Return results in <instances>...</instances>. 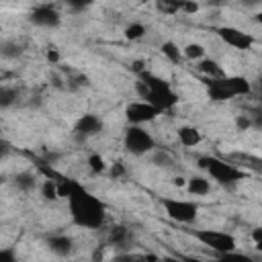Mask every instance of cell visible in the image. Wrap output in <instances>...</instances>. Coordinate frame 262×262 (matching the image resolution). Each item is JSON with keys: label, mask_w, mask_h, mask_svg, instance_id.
Wrapping results in <instances>:
<instances>
[{"label": "cell", "mask_w": 262, "mask_h": 262, "mask_svg": "<svg viewBox=\"0 0 262 262\" xmlns=\"http://www.w3.org/2000/svg\"><path fill=\"white\" fill-rule=\"evenodd\" d=\"M57 184H59V194L66 196V201H68L70 217L78 227L100 229L104 225L106 205L96 194H92L82 184H78L76 180H70V178H59Z\"/></svg>", "instance_id": "6da1fadb"}, {"label": "cell", "mask_w": 262, "mask_h": 262, "mask_svg": "<svg viewBox=\"0 0 262 262\" xmlns=\"http://www.w3.org/2000/svg\"><path fill=\"white\" fill-rule=\"evenodd\" d=\"M135 90H137L139 98L151 102V104L158 106L162 113L174 108V106L178 104V100H180L178 94L172 90V86H170L164 78H160V76H156V74H151V72H147V70L141 72V74H137Z\"/></svg>", "instance_id": "7a4b0ae2"}, {"label": "cell", "mask_w": 262, "mask_h": 262, "mask_svg": "<svg viewBox=\"0 0 262 262\" xmlns=\"http://www.w3.org/2000/svg\"><path fill=\"white\" fill-rule=\"evenodd\" d=\"M207 86V96L213 102H225L237 96H246L252 94V84L248 78L244 76H221V78H207L205 80Z\"/></svg>", "instance_id": "3957f363"}, {"label": "cell", "mask_w": 262, "mask_h": 262, "mask_svg": "<svg viewBox=\"0 0 262 262\" xmlns=\"http://www.w3.org/2000/svg\"><path fill=\"white\" fill-rule=\"evenodd\" d=\"M199 166L221 186H233L239 180H244L246 174H248L244 168H239L231 160H223V158H217V156H201Z\"/></svg>", "instance_id": "277c9868"}, {"label": "cell", "mask_w": 262, "mask_h": 262, "mask_svg": "<svg viewBox=\"0 0 262 262\" xmlns=\"http://www.w3.org/2000/svg\"><path fill=\"white\" fill-rule=\"evenodd\" d=\"M123 147L131 156H145L156 149V139L147 129H143V125H127L123 133Z\"/></svg>", "instance_id": "5b68a950"}, {"label": "cell", "mask_w": 262, "mask_h": 262, "mask_svg": "<svg viewBox=\"0 0 262 262\" xmlns=\"http://www.w3.org/2000/svg\"><path fill=\"white\" fill-rule=\"evenodd\" d=\"M192 235L196 237V242H201L205 248L213 250L217 256H227L229 252L235 250V237L227 231H219V229H196L192 231Z\"/></svg>", "instance_id": "8992f818"}, {"label": "cell", "mask_w": 262, "mask_h": 262, "mask_svg": "<svg viewBox=\"0 0 262 262\" xmlns=\"http://www.w3.org/2000/svg\"><path fill=\"white\" fill-rule=\"evenodd\" d=\"M162 207L166 211V215L176 221V223H182V225H190L196 221V215H199V205L194 201H188V199H162Z\"/></svg>", "instance_id": "52a82bcc"}, {"label": "cell", "mask_w": 262, "mask_h": 262, "mask_svg": "<svg viewBox=\"0 0 262 262\" xmlns=\"http://www.w3.org/2000/svg\"><path fill=\"white\" fill-rule=\"evenodd\" d=\"M162 111L158 106H154L151 102L147 100H131L127 106H125V119L129 125H145V123H151L154 119H158Z\"/></svg>", "instance_id": "ba28073f"}, {"label": "cell", "mask_w": 262, "mask_h": 262, "mask_svg": "<svg viewBox=\"0 0 262 262\" xmlns=\"http://www.w3.org/2000/svg\"><path fill=\"white\" fill-rule=\"evenodd\" d=\"M29 20H31L35 27L55 29V27L61 23V14H59V10L55 8V4L43 2V4H37V6L29 12Z\"/></svg>", "instance_id": "9c48e42d"}, {"label": "cell", "mask_w": 262, "mask_h": 262, "mask_svg": "<svg viewBox=\"0 0 262 262\" xmlns=\"http://www.w3.org/2000/svg\"><path fill=\"white\" fill-rule=\"evenodd\" d=\"M215 33L225 45H229L233 49H250L254 45V37L237 27H219Z\"/></svg>", "instance_id": "30bf717a"}, {"label": "cell", "mask_w": 262, "mask_h": 262, "mask_svg": "<svg viewBox=\"0 0 262 262\" xmlns=\"http://www.w3.org/2000/svg\"><path fill=\"white\" fill-rule=\"evenodd\" d=\"M156 10L160 14L172 16V14H192L199 10V2L194 0H154Z\"/></svg>", "instance_id": "8fae6325"}, {"label": "cell", "mask_w": 262, "mask_h": 262, "mask_svg": "<svg viewBox=\"0 0 262 262\" xmlns=\"http://www.w3.org/2000/svg\"><path fill=\"white\" fill-rule=\"evenodd\" d=\"M102 131V119L92 115V113H86L82 115L78 121H76V127H74V133L80 137V139H88L96 133Z\"/></svg>", "instance_id": "7c38bea8"}, {"label": "cell", "mask_w": 262, "mask_h": 262, "mask_svg": "<svg viewBox=\"0 0 262 262\" xmlns=\"http://www.w3.org/2000/svg\"><path fill=\"white\" fill-rule=\"evenodd\" d=\"M229 160L233 164H237L239 168H244L246 172H254L262 176V156H254L248 151H233L229 154Z\"/></svg>", "instance_id": "4fadbf2b"}, {"label": "cell", "mask_w": 262, "mask_h": 262, "mask_svg": "<svg viewBox=\"0 0 262 262\" xmlns=\"http://www.w3.org/2000/svg\"><path fill=\"white\" fill-rule=\"evenodd\" d=\"M47 248L55 254V256H70L72 254V250H74V242H72V237L70 235H66V233H57V235H51L49 239H47Z\"/></svg>", "instance_id": "5bb4252c"}, {"label": "cell", "mask_w": 262, "mask_h": 262, "mask_svg": "<svg viewBox=\"0 0 262 262\" xmlns=\"http://www.w3.org/2000/svg\"><path fill=\"white\" fill-rule=\"evenodd\" d=\"M178 141L184 145V147H194L203 141V133L201 129L192 127V125H182L178 129Z\"/></svg>", "instance_id": "9a60e30c"}, {"label": "cell", "mask_w": 262, "mask_h": 262, "mask_svg": "<svg viewBox=\"0 0 262 262\" xmlns=\"http://www.w3.org/2000/svg\"><path fill=\"white\" fill-rule=\"evenodd\" d=\"M184 186H186L188 194H192V196H205L211 192V182L205 176H190V178H186Z\"/></svg>", "instance_id": "2e32d148"}, {"label": "cell", "mask_w": 262, "mask_h": 262, "mask_svg": "<svg viewBox=\"0 0 262 262\" xmlns=\"http://www.w3.org/2000/svg\"><path fill=\"white\" fill-rule=\"evenodd\" d=\"M131 239V231L125 225H113L108 229V244L111 246H119V248H127Z\"/></svg>", "instance_id": "e0dca14e"}, {"label": "cell", "mask_w": 262, "mask_h": 262, "mask_svg": "<svg viewBox=\"0 0 262 262\" xmlns=\"http://www.w3.org/2000/svg\"><path fill=\"white\" fill-rule=\"evenodd\" d=\"M196 70H199L203 76H207V78H221V76H225L223 68H221L215 59H207V57H203V59L196 61Z\"/></svg>", "instance_id": "ac0fdd59"}, {"label": "cell", "mask_w": 262, "mask_h": 262, "mask_svg": "<svg viewBox=\"0 0 262 262\" xmlns=\"http://www.w3.org/2000/svg\"><path fill=\"white\" fill-rule=\"evenodd\" d=\"M12 182H14V186H16L18 190H23V192H31V190H35V186H37V178H35V174L29 172V170L16 172L14 178H12Z\"/></svg>", "instance_id": "d6986e66"}, {"label": "cell", "mask_w": 262, "mask_h": 262, "mask_svg": "<svg viewBox=\"0 0 262 262\" xmlns=\"http://www.w3.org/2000/svg\"><path fill=\"white\" fill-rule=\"evenodd\" d=\"M162 53H164V57L168 59V61H172V63H180V59L184 57V53H182V49L174 43V41H164L162 43Z\"/></svg>", "instance_id": "ffe728a7"}, {"label": "cell", "mask_w": 262, "mask_h": 262, "mask_svg": "<svg viewBox=\"0 0 262 262\" xmlns=\"http://www.w3.org/2000/svg\"><path fill=\"white\" fill-rule=\"evenodd\" d=\"M41 194H43L45 199H49V201H55L57 196H61V194H59V184H57V180H53L51 176H47V178L43 180V184H41Z\"/></svg>", "instance_id": "44dd1931"}, {"label": "cell", "mask_w": 262, "mask_h": 262, "mask_svg": "<svg viewBox=\"0 0 262 262\" xmlns=\"http://www.w3.org/2000/svg\"><path fill=\"white\" fill-rule=\"evenodd\" d=\"M151 162H154L156 166H160V168H166V170L174 166V158H172V154L166 151V149H154Z\"/></svg>", "instance_id": "7402d4cb"}, {"label": "cell", "mask_w": 262, "mask_h": 262, "mask_svg": "<svg viewBox=\"0 0 262 262\" xmlns=\"http://www.w3.org/2000/svg\"><path fill=\"white\" fill-rule=\"evenodd\" d=\"M182 53L186 59H192V61H199L205 57V47L201 43H188L182 47Z\"/></svg>", "instance_id": "603a6c76"}, {"label": "cell", "mask_w": 262, "mask_h": 262, "mask_svg": "<svg viewBox=\"0 0 262 262\" xmlns=\"http://www.w3.org/2000/svg\"><path fill=\"white\" fill-rule=\"evenodd\" d=\"M125 39H129V41H137V39H141L147 31H145V27L141 25V23H131V25H127L125 27Z\"/></svg>", "instance_id": "cb8c5ba5"}, {"label": "cell", "mask_w": 262, "mask_h": 262, "mask_svg": "<svg viewBox=\"0 0 262 262\" xmlns=\"http://www.w3.org/2000/svg\"><path fill=\"white\" fill-rule=\"evenodd\" d=\"M16 102V90L14 88H8V86H2L0 88V106L2 108H8Z\"/></svg>", "instance_id": "d4e9b609"}, {"label": "cell", "mask_w": 262, "mask_h": 262, "mask_svg": "<svg viewBox=\"0 0 262 262\" xmlns=\"http://www.w3.org/2000/svg\"><path fill=\"white\" fill-rule=\"evenodd\" d=\"M88 168H90L94 174H100V172L106 170V162H104V158H102L100 154H90V158H88Z\"/></svg>", "instance_id": "484cf974"}, {"label": "cell", "mask_w": 262, "mask_h": 262, "mask_svg": "<svg viewBox=\"0 0 262 262\" xmlns=\"http://www.w3.org/2000/svg\"><path fill=\"white\" fill-rule=\"evenodd\" d=\"M20 53H23V49L16 41H4L2 43V55L4 57H18Z\"/></svg>", "instance_id": "4316f807"}, {"label": "cell", "mask_w": 262, "mask_h": 262, "mask_svg": "<svg viewBox=\"0 0 262 262\" xmlns=\"http://www.w3.org/2000/svg\"><path fill=\"white\" fill-rule=\"evenodd\" d=\"M235 127H237L239 131H248L250 127H254L252 115H237V117H235Z\"/></svg>", "instance_id": "83f0119b"}, {"label": "cell", "mask_w": 262, "mask_h": 262, "mask_svg": "<svg viewBox=\"0 0 262 262\" xmlns=\"http://www.w3.org/2000/svg\"><path fill=\"white\" fill-rule=\"evenodd\" d=\"M63 4H68L72 10H84L90 4H94V0H61Z\"/></svg>", "instance_id": "f1b7e54d"}, {"label": "cell", "mask_w": 262, "mask_h": 262, "mask_svg": "<svg viewBox=\"0 0 262 262\" xmlns=\"http://www.w3.org/2000/svg\"><path fill=\"white\" fill-rule=\"evenodd\" d=\"M123 174H125L123 162H113V164H111V176H113V178H121Z\"/></svg>", "instance_id": "f546056e"}, {"label": "cell", "mask_w": 262, "mask_h": 262, "mask_svg": "<svg viewBox=\"0 0 262 262\" xmlns=\"http://www.w3.org/2000/svg\"><path fill=\"white\" fill-rule=\"evenodd\" d=\"M252 242H254V246L262 252V227H256V229H252Z\"/></svg>", "instance_id": "4dcf8cb0"}, {"label": "cell", "mask_w": 262, "mask_h": 262, "mask_svg": "<svg viewBox=\"0 0 262 262\" xmlns=\"http://www.w3.org/2000/svg\"><path fill=\"white\" fill-rule=\"evenodd\" d=\"M16 254L14 250H0V262H14Z\"/></svg>", "instance_id": "1f68e13d"}, {"label": "cell", "mask_w": 262, "mask_h": 262, "mask_svg": "<svg viewBox=\"0 0 262 262\" xmlns=\"http://www.w3.org/2000/svg\"><path fill=\"white\" fill-rule=\"evenodd\" d=\"M47 59H49L51 63H57V61H59V53H57V49L51 47V49L47 51Z\"/></svg>", "instance_id": "d6a6232c"}, {"label": "cell", "mask_w": 262, "mask_h": 262, "mask_svg": "<svg viewBox=\"0 0 262 262\" xmlns=\"http://www.w3.org/2000/svg\"><path fill=\"white\" fill-rule=\"evenodd\" d=\"M133 72H135V74L145 72V63H143V61H135V63H133Z\"/></svg>", "instance_id": "836d02e7"}, {"label": "cell", "mask_w": 262, "mask_h": 262, "mask_svg": "<svg viewBox=\"0 0 262 262\" xmlns=\"http://www.w3.org/2000/svg\"><path fill=\"white\" fill-rule=\"evenodd\" d=\"M239 4H244V6H260L262 4V0H239Z\"/></svg>", "instance_id": "e575fe53"}, {"label": "cell", "mask_w": 262, "mask_h": 262, "mask_svg": "<svg viewBox=\"0 0 262 262\" xmlns=\"http://www.w3.org/2000/svg\"><path fill=\"white\" fill-rule=\"evenodd\" d=\"M227 0H205V4H209V6H223Z\"/></svg>", "instance_id": "d590c367"}, {"label": "cell", "mask_w": 262, "mask_h": 262, "mask_svg": "<svg viewBox=\"0 0 262 262\" xmlns=\"http://www.w3.org/2000/svg\"><path fill=\"white\" fill-rule=\"evenodd\" d=\"M256 20H258V23H260V25H262V10H260V12H258V14H256Z\"/></svg>", "instance_id": "8d00e7d4"}, {"label": "cell", "mask_w": 262, "mask_h": 262, "mask_svg": "<svg viewBox=\"0 0 262 262\" xmlns=\"http://www.w3.org/2000/svg\"><path fill=\"white\" fill-rule=\"evenodd\" d=\"M258 92H260V100H262V80H260V86H258Z\"/></svg>", "instance_id": "74e56055"}]
</instances>
